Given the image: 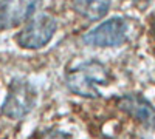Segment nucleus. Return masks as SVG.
<instances>
[{
  "instance_id": "nucleus-10",
  "label": "nucleus",
  "mask_w": 155,
  "mask_h": 139,
  "mask_svg": "<svg viewBox=\"0 0 155 139\" xmlns=\"http://www.w3.org/2000/svg\"><path fill=\"white\" fill-rule=\"evenodd\" d=\"M132 2H144V0H132Z\"/></svg>"
},
{
  "instance_id": "nucleus-4",
  "label": "nucleus",
  "mask_w": 155,
  "mask_h": 139,
  "mask_svg": "<svg viewBox=\"0 0 155 139\" xmlns=\"http://www.w3.org/2000/svg\"><path fill=\"white\" fill-rule=\"evenodd\" d=\"M127 31V22L120 17H113L88 31L82 40L92 46H118L126 42Z\"/></svg>"
},
{
  "instance_id": "nucleus-9",
  "label": "nucleus",
  "mask_w": 155,
  "mask_h": 139,
  "mask_svg": "<svg viewBox=\"0 0 155 139\" xmlns=\"http://www.w3.org/2000/svg\"><path fill=\"white\" fill-rule=\"evenodd\" d=\"M150 30H152V36L155 37V19L152 20V27H150Z\"/></svg>"
},
{
  "instance_id": "nucleus-7",
  "label": "nucleus",
  "mask_w": 155,
  "mask_h": 139,
  "mask_svg": "<svg viewBox=\"0 0 155 139\" xmlns=\"http://www.w3.org/2000/svg\"><path fill=\"white\" fill-rule=\"evenodd\" d=\"M71 6L81 17L98 20L107 14L110 0H71Z\"/></svg>"
},
{
  "instance_id": "nucleus-3",
  "label": "nucleus",
  "mask_w": 155,
  "mask_h": 139,
  "mask_svg": "<svg viewBox=\"0 0 155 139\" xmlns=\"http://www.w3.org/2000/svg\"><path fill=\"white\" fill-rule=\"evenodd\" d=\"M56 33V22L51 16L42 14L30 20V23L17 34L20 46L28 49H37L47 45Z\"/></svg>"
},
{
  "instance_id": "nucleus-5",
  "label": "nucleus",
  "mask_w": 155,
  "mask_h": 139,
  "mask_svg": "<svg viewBox=\"0 0 155 139\" xmlns=\"http://www.w3.org/2000/svg\"><path fill=\"white\" fill-rule=\"evenodd\" d=\"M41 0H0V30L19 27L39 6Z\"/></svg>"
},
{
  "instance_id": "nucleus-1",
  "label": "nucleus",
  "mask_w": 155,
  "mask_h": 139,
  "mask_svg": "<svg viewBox=\"0 0 155 139\" xmlns=\"http://www.w3.org/2000/svg\"><path fill=\"white\" fill-rule=\"evenodd\" d=\"M67 87L68 90L78 96L95 99L101 96V85L109 84L107 68L96 60H90L81 64L67 73Z\"/></svg>"
},
{
  "instance_id": "nucleus-8",
  "label": "nucleus",
  "mask_w": 155,
  "mask_h": 139,
  "mask_svg": "<svg viewBox=\"0 0 155 139\" xmlns=\"http://www.w3.org/2000/svg\"><path fill=\"white\" fill-rule=\"evenodd\" d=\"M33 139H73V137L59 130H48V131H42V133L36 134Z\"/></svg>"
},
{
  "instance_id": "nucleus-6",
  "label": "nucleus",
  "mask_w": 155,
  "mask_h": 139,
  "mask_svg": "<svg viewBox=\"0 0 155 139\" xmlns=\"http://www.w3.org/2000/svg\"><path fill=\"white\" fill-rule=\"evenodd\" d=\"M116 105H118L121 111H124L126 115L134 118L140 124L146 125V127H155V108L143 96L124 94L118 97Z\"/></svg>"
},
{
  "instance_id": "nucleus-2",
  "label": "nucleus",
  "mask_w": 155,
  "mask_h": 139,
  "mask_svg": "<svg viewBox=\"0 0 155 139\" xmlns=\"http://www.w3.org/2000/svg\"><path fill=\"white\" fill-rule=\"evenodd\" d=\"M36 88L27 81H12L2 104V113L9 119H22L36 105Z\"/></svg>"
}]
</instances>
